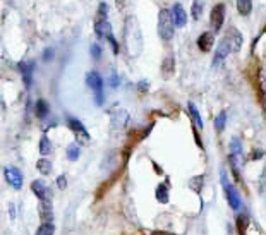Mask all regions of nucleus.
I'll return each instance as SVG.
<instances>
[{
  "mask_svg": "<svg viewBox=\"0 0 266 235\" xmlns=\"http://www.w3.org/2000/svg\"><path fill=\"white\" fill-rule=\"evenodd\" d=\"M158 33L160 38L165 42H170L174 38L175 33V21H174V14L168 9H162L158 14Z\"/></svg>",
  "mask_w": 266,
  "mask_h": 235,
  "instance_id": "obj_1",
  "label": "nucleus"
},
{
  "mask_svg": "<svg viewBox=\"0 0 266 235\" xmlns=\"http://www.w3.org/2000/svg\"><path fill=\"white\" fill-rule=\"evenodd\" d=\"M132 21L127 19L126 24V45H127V52H131L132 57H136L141 52V47H143V38H141L139 28H138V21H134V26H131Z\"/></svg>",
  "mask_w": 266,
  "mask_h": 235,
  "instance_id": "obj_2",
  "label": "nucleus"
},
{
  "mask_svg": "<svg viewBox=\"0 0 266 235\" xmlns=\"http://www.w3.org/2000/svg\"><path fill=\"white\" fill-rule=\"evenodd\" d=\"M86 84L95 91V101L96 105H103V79L102 76L98 74L96 71H90L86 74Z\"/></svg>",
  "mask_w": 266,
  "mask_h": 235,
  "instance_id": "obj_3",
  "label": "nucleus"
},
{
  "mask_svg": "<svg viewBox=\"0 0 266 235\" xmlns=\"http://www.w3.org/2000/svg\"><path fill=\"white\" fill-rule=\"evenodd\" d=\"M232 167L237 170V167L244 163V151H242V141L239 137H233L230 141V155H228Z\"/></svg>",
  "mask_w": 266,
  "mask_h": 235,
  "instance_id": "obj_4",
  "label": "nucleus"
},
{
  "mask_svg": "<svg viewBox=\"0 0 266 235\" xmlns=\"http://www.w3.org/2000/svg\"><path fill=\"white\" fill-rule=\"evenodd\" d=\"M225 12H227V9H225L223 4H216L211 9L209 24H211V28H213V33H220L221 31V26H223V21H225Z\"/></svg>",
  "mask_w": 266,
  "mask_h": 235,
  "instance_id": "obj_5",
  "label": "nucleus"
},
{
  "mask_svg": "<svg viewBox=\"0 0 266 235\" xmlns=\"http://www.w3.org/2000/svg\"><path fill=\"white\" fill-rule=\"evenodd\" d=\"M4 177H6V182L14 187L16 190L23 189V173L19 168L16 167H6L4 168Z\"/></svg>",
  "mask_w": 266,
  "mask_h": 235,
  "instance_id": "obj_6",
  "label": "nucleus"
},
{
  "mask_svg": "<svg viewBox=\"0 0 266 235\" xmlns=\"http://www.w3.org/2000/svg\"><path fill=\"white\" fill-rule=\"evenodd\" d=\"M232 52V47L230 43L227 42V38H221V42L218 43V47H216V52H215V57H213V67H218L221 62H223L225 59H227V55Z\"/></svg>",
  "mask_w": 266,
  "mask_h": 235,
  "instance_id": "obj_7",
  "label": "nucleus"
},
{
  "mask_svg": "<svg viewBox=\"0 0 266 235\" xmlns=\"http://www.w3.org/2000/svg\"><path fill=\"white\" fill-rule=\"evenodd\" d=\"M225 196H227V201H228V206L233 209V211H239L240 208H242V201H240V196H239V190L235 189V185L228 184L225 185Z\"/></svg>",
  "mask_w": 266,
  "mask_h": 235,
  "instance_id": "obj_8",
  "label": "nucleus"
},
{
  "mask_svg": "<svg viewBox=\"0 0 266 235\" xmlns=\"http://www.w3.org/2000/svg\"><path fill=\"white\" fill-rule=\"evenodd\" d=\"M69 127L74 131L76 137H78V143H88L90 141V132L86 131V127L79 122L78 119H69Z\"/></svg>",
  "mask_w": 266,
  "mask_h": 235,
  "instance_id": "obj_9",
  "label": "nucleus"
},
{
  "mask_svg": "<svg viewBox=\"0 0 266 235\" xmlns=\"http://www.w3.org/2000/svg\"><path fill=\"white\" fill-rule=\"evenodd\" d=\"M225 38H227V42L230 43L232 52H239L240 50V47H242V35H240L235 28H230V30L225 33Z\"/></svg>",
  "mask_w": 266,
  "mask_h": 235,
  "instance_id": "obj_10",
  "label": "nucleus"
},
{
  "mask_svg": "<svg viewBox=\"0 0 266 235\" xmlns=\"http://www.w3.org/2000/svg\"><path fill=\"white\" fill-rule=\"evenodd\" d=\"M213 45H215V36H213V33H209V31H206V33H203L197 38V47H199L201 52H211Z\"/></svg>",
  "mask_w": 266,
  "mask_h": 235,
  "instance_id": "obj_11",
  "label": "nucleus"
},
{
  "mask_svg": "<svg viewBox=\"0 0 266 235\" xmlns=\"http://www.w3.org/2000/svg\"><path fill=\"white\" fill-rule=\"evenodd\" d=\"M172 14H174V21L177 28H184L185 23H187V12L184 11V7L180 4H175L172 7Z\"/></svg>",
  "mask_w": 266,
  "mask_h": 235,
  "instance_id": "obj_12",
  "label": "nucleus"
},
{
  "mask_svg": "<svg viewBox=\"0 0 266 235\" xmlns=\"http://www.w3.org/2000/svg\"><path fill=\"white\" fill-rule=\"evenodd\" d=\"M129 122V113L126 110H117L112 113V127L114 129H124Z\"/></svg>",
  "mask_w": 266,
  "mask_h": 235,
  "instance_id": "obj_13",
  "label": "nucleus"
},
{
  "mask_svg": "<svg viewBox=\"0 0 266 235\" xmlns=\"http://www.w3.org/2000/svg\"><path fill=\"white\" fill-rule=\"evenodd\" d=\"M31 190L35 192V196L38 197L40 201H43V199H47L48 196H50V189H48V185L45 184L43 180H35L33 184H31Z\"/></svg>",
  "mask_w": 266,
  "mask_h": 235,
  "instance_id": "obj_14",
  "label": "nucleus"
},
{
  "mask_svg": "<svg viewBox=\"0 0 266 235\" xmlns=\"http://www.w3.org/2000/svg\"><path fill=\"white\" fill-rule=\"evenodd\" d=\"M40 214H42L43 221L54 220V211H52V197L50 196H48L47 199L40 201Z\"/></svg>",
  "mask_w": 266,
  "mask_h": 235,
  "instance_id": "obj_15",
  "label": "nucleus"
},
{
  "mask_svg": "<svg viewBox=\"0 0 266 235\" xmlns=\"http://www.w3.org/2000/svg\"><path fill=\"white\" fill-rule=\"evenodd\" d=\"M19 72L23 74L24 86L30 88L31 86V76H33V62H19Z\"/></svg>",
  "mask_w": 266,
  "mask_h": 235,
  "instance_id": "obj_16",
  "label": "nucleus"
},
{
  "mask_svg": "<svg viewBox=\"0 0 266 235\" xmlns=\"http://www.w3.org/2000/svg\"><path fill=\"white\" fill-rule=\"evenodd\" d=\"M174 69H175V59L172 55H167L162 62V76L163 79H170L174 76Z\"/></svg>",
  "mask_w": 266,
  "mask_h": 235,
  "instance_id": "obj_17",
  "label": "nucleus"
},
{
  "mask_svg": "<svg viewBox=\"0 0 266 235\" xmlns=\"http://www.w3.org/2000/svg\"><path fill=\"white\" fill-rule=\"evenodd\" d=\"M95 33L100 36V38H110L112 36V26L110 23L107 21V19H102V21H98L95 24Z\"/></svg>",
  "mask_w": 266,
  "mask_h": 235,
  "instance_id": "obj_18",
  "label": "nucleus"
},
{
  "mask_svg": "<svg viewBox=\"0 0 266 235\" xmlns=\"http://www.w3.org/2000/svg\"><path fill=\"white\" fill-rule=\"evenodd\" d=\"M237 11H239L240 16H249L252 11V0H237Z\"/></svg>",
  "mask_w": 266,
  "mask_h": 235,
  "instance_id": "obj_19",
  "label": "nucleus"
},
{
  "mask_svg": "<svg viewBox=\"0 0 266 235\" xmlns=\"http://www.w3.org/2000/svg\"><path fill=\"white\" fill-rule=\"evenodd\" d=\"M249 225H251V220H249L247 214H239L237 216V232H239V235H245V230H247Z\"/></svg>",
  "mask_w": 266,
  "mask_h": 235,
  "instance_id": "obj_20",
  "label": "nucleus"
},
{
  "mask_svg": "<svg viewBox=\"0 0 266 235\" xmlns=\"http://www.w3.org/2000/svg\"><path fill=\"white\" fill-rule=\"evenodd\" d=\"M36 168L42 175H48V173H52V161L47 160V158H40L36 161Z\"/></svg>",
  "mask_w": 266,
  "mask_h": 235,
  "instance_id": "obj_21",
  "label": "nucleus"
},
{
  "mask_svg": "<svg viewBox=\"0 0 266 235\" xmlns=\"http://www.w3.org/2000/svg\"><path fill=\"white\" fill-rule=\"evenodd\" d=\"M67 160L71 161H76L79 156H81V149H79V144L78 143H71L69 146H67Z\"/></svg>",
  "mask_w": 266,
  "mask_h": 235,
  "instance_id": "obj_22",
  "label": "nucleus"
},
{
  "mask_svg": "<svg viewBox=\"0 0 266 235\" xmlns=\"http://www.w3.org/2000/svg\"><path fill=\"white\" fill-rule=\"evenodd\" d=\"M54 233H55L54 223H52V221H43V223L38 226L35 235H54Z\"/></svg>",
  "mask_w": 266,
  "mask_h": 235,
  "instance_id": "obj_23",
  "label": "nucleus"
},
{
  "mask_svg": "<svg viewBox=\"0 0 266 235\" xmlns=\"http://www.w3.org/2000/svg\"><path fill=\"white\" fill-rule=\"evenodd\" d=\"M35 113H36V117H40V119L47 117V113H48V103H47L45 100H38V101H36Z\"/></svg>",
  "mask_w": 266,
  "mask_h": 235,
  "instance_id": "obj_24",
  "label": "nucleus"
},
{
  "mask_svg": "<svg viewBox=\"0 0 266 235\" xmlns=\"http://www.w3.org/2000/svg\"><path fill=\"white\" fill-rule=\"evenodd\" d=\"M189 113H191V117H192V120H194V124L197 125V129H203V120H201L199 112H197L196 105L192 103V101H189Z\"/></svg>",
  "mask_w": 266,
  "mask_h": 235,
  "instance_id": "obj_25",
  "label": "nucleus"
},
{
  "mask_svg": "<svg viewBox=\"0 0 266 235\" xmlns=\"http://www.w3.org/2000/svg\"><path fill=\"white\" fill-rule=\"evenodd\" d=\"M156 199L160 202H163V204H167L168 202V189H167V184H160L158 187H156Z\"/></svg>",
  "mask_w": 266,
  "mask_h": 235,
  "instance_id": "obj_26",
  "label": "nucleus"
},
{
  "mask_svg": "<svg viewBox=\"0 0 266 235\" xmlns=\"http://www.w3.org/2000/svg\"><path fill=\"white\" fill-rule=\"evenodd\" d=\"M40 153H42L43 156L52 153V143H50V139H48V136H42V139H40Z\"/></svg>",
  "mask_w": 266,
  "mask_h": 235,
  "instance_id": "obj_27",
  "label": "nucleus"
},
{
  "mask_svg": "<svg viewBox=\"0 0 266 235\" xmlns=\"http://www.w3.org/2000/svg\"><path fill=\"white\" fill-rule=\"evenodd\" d=\"M225 124H227V113L225 112H220L218 115L215 117V129L216 132H221L225 129Z\"/></svg>",
  "mask_w": 266,
  "mask_h": 235,
  "instance_id": "obj_28",
  "label": "nucleus"
},
{
  "mask_svg": "<svg viewBox=\"0 0 266 235\" xmlns=\"http://www.w3.org/2000/svg\"><path fill=\"white\" fill-rule=\"evenodd\" d=\"M191 14H192V19H196V21L201 18V14H203V2H201V0H194V2H192Z\"/></svg>",
  "mask_w": 266,
  "mask_h": 235,
  "instance_id": "obj_29",
  "label": "nucleus"
},
{
  "mask_svg": "<svg viewBox=\"0 0 266 235\" xmlns=\"http://www.w3.org/2000/svg\"><path fill=\"white\" fill-rule=\"evenodd\" d=\"M203 182H204V177L199 175V177H194V179L191 180V187L196 190V192H201V187H203Z\"/></svg>",
  "mask_w": 266,
  "mask_h": 235,
  "instance_id": "obj_30",
  "label": "nucleus"
},
{
  "mask_svg": "<svg viewBox=\"0 0 266 235\" xmlns=\"http://www.w3.org/2000/svg\"><path fill=\"white\" fill-rule=\"evenodd\" d=\"M259 86H261V93L266 95V67H261L259 71Z\"/></svg>",
  "mask_w": 266,
  "mask_h": 235,
  "instance_id": "obj_31",
  "label": "nucleus"
},
{
  "mask_svg": "<svg viewBox=\"0 0 266 235\" xmlns=\"http://www.w3.org/2000/svg\"><path fill=\"white\" fill-rule=\"evenodd\" d=\"M102 54H103L102 47H100V45H96V43H93V45H91V55H93V59H95V60H98L100 57H102Z\"/></svg>",
  "mask_w": 266,
  "mask_h": 235,
  "instance_id": "obj_32",
  "label": "nucleus"
},
{
  "mask_svg": "<svg viewBox=\"0 0 266 235\" xmlns=\"http://www.w3.org/2000/svg\"><path fill=\"white\" fill-rule=\"evenodd\" d=\"M57 187L62 189V190L67 187V179H66V175H59V177H57Z\"/></svg>",
  "mask_w": 266,
  "mask_h": 235,
  "instance_id": "obj_33",
  "label": "nucleus"
},
{
  "mask_svg": "<svg viewBox=\"0 0 266 235\" xmlns=\"http://www.w3.org/2000/svg\"><path fill=\"white\" fill-rule=\"evenodd\" d=\"M107 11H108L107 4H100V7H98V14H100V18H102V19L107 18Z\"/></svg>",
  "mask_w": 266,
  "mask_h": 235,
  "instance_id": "obj_34",
  "label": "nucleus"
},
{
  "mask_svg": "<svg viewBox=\"0 0 266 235\" xmlns=\"http://www.w3.org/2000/svg\"><path fill=\"white\" fill-rule=\"evenodd\" d=\"M108 42H110V45H112V50H114V54L117 55V52H119V43H117V40L114 38V36H110V38H108Z\"/></svg>",
  "mask_w": 266,
  "mask_h": 235,
  "instance_id": "obj_35",
  "label": "nucleus"
},
{
  "mask_svg": "<svg viewBox=\"0 0 266 235\" xmlns=\"http://www.w3.org/2000/svg\"><path fill=\"white\" fill-rule=\"evenodd\" d=\"M43 59H45V60H52V59H54V50H52V48H48V50L43 52Z\"/></svg>",
  "mask_w": 266,
  "mask_h": 235,
  "instance_id": "obj_36",
  "label": "nucleus"
},
{
  "mask_svg": "<svg viewBox=\"0 0 266 235\" xmlns=\"http://www.w3.org/2000/svg\"><path fill=\"white\" fill-rule=\"evenodd\" d=\"M110 81H112V86H114V88H117V86H119V78H117V76H114V72H112V74H110Z\"/></svg>",
  "mask_w": 266,
  "mask_h": 235,
  "instance_id": "obj_37",
  "label": "nucleus"
}]
</instances>
